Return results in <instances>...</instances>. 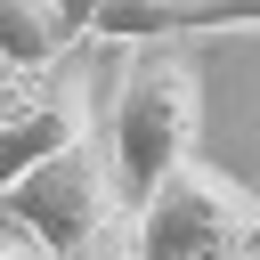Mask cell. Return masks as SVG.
Wrapping results in <instances>:
<instances>
[{"instance_id":"obj_5","label":"cell","mask_w":260,"mask_h":260,"mask_svg":"<svg viewBox=\"0 0 260 260\" xmlns=\"http://www.w3.org/2000/svg\"><path fill=\"white\" fill-rule=\"evenodd\" d=\"M98 41H179V32H260V0H98Z\"/></svg>"},{"instance_id":"obj_3","label":"cell","mask_w":260,"mask_h":260,"mask_svg":"<svg viewBox=\"0 0 260 260\" xmlns=\"http://www.w3.org/2000/svg\"><path fill=\"white\" fill-rule=\"evenodd\" d=\"M0 219L32 228L49 252H73V244L106 236L114 219H130V195H122V179H114L106 138L81 130L73 146H57V154H41L24 179H8V187H0Z\"/></svg>"},{"instance_id":"obj_6","label":"cell","mask_w":260,"mask_h":260,"mask_svg":"<svg viewBox=\"0 0 260 260\" xmlns=\"http://www.w3.org/2000/svg\"><path fill=\"white\" fill-rule=\"evenodd\" d=\"M73 16L65 0H0V73H41L73 49Z\"/></svg>"},{"instance_id":"obj_2","label":"cell","mask_w":260,"mask_h":260,"mask_svg":"<svg viewBox=\"0 0 260 260\" xmlns=\"http://www.w3.org/2000/svg\"><path fill=\"white\" fill-rule=\"evenodd\" d=\"M260 236V195L203 154L171 162L138 203H130V244L138 260H244Z\"/></svg>"},{"instance_id":"obj_4","label":"cell","mask_w":260,"mask_h":260,"mask_svg":"<svg viewBox=\"0 0 260 260\" xmlns=\"http://www.w3.org/2000/svg\"><path fill=\"white\" fill-rule=\"evenodd\" d=\"M89 130V81L57 57L41 73H0V187L24 179L41 154L73 146Z\"/></svg>"},{"instance_id":"obj_1","label":"cell","mask_w":260,"mask_h":260,"mask_svg":"<svg viewBox=\"0 0 260 260\" xmlns=\"http://www.w3.org/2000/svg\"><path fill=\"white\" fill-rule=\"evenodd\" d=\"M195 130H203V81H195L187 49L138 41V57L122 65L114 106H106V154H114L122 195L138 203L171 162H187L195 154Z\"/></svg>"},{"instance_id":"obj_9","label":"cell","mask_w":260,"mask_h":260,"mask_svg":"<svg viewBox=\"0 0 260 260\" xmlns=\"http://www.w3.org/2000/svg\"><path fill=\"white\" fill-rule=\"evenodd\" d=\"M65 16H73V32H89V16H98V0H65Z\"/></svg>"},{"instance_id":"obj_7","label":"cell","mask_w":260,"mask_h":260,"mask_svg":"<svg viewBox=\"0 0 260 260\" xmlns=\"http://www.w3.org/2000/svg\"><path fill=\"white\" fill-rule=\"evenodd\" d=\"M57 260H138V244H130V219H114L106 236H89V244H73V252H57Z\"/></svg>"},{"instance_id":"obj_8","label":"cell","mask_w":260,"mask_h":260,"mask_svg":"<svg viewBox=\"0 0 260 260\" xmlns=\"http://www.w3.org/2000/svg\"><path fill=\"white\" fill-rule=\"evenodd\" d=\"M0 260H57L32 228H16V219H0Z\"/></svg>"}]
</instances>
